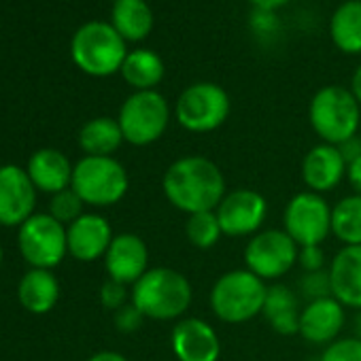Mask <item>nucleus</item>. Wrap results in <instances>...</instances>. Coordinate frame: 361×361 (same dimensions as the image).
I'll list each match as a JSON object with an SVG mask.
<instances>
[{
    "label": "nucleus",
    "instance_id": "2",
    "mask_svg": "<svg viewBox=\"0 0 361 361\" xmlns=\"http://www.w3.org/2000/svg\"><path fill=\"white\" fill-rule=\"evenodd\" d=\"M194 300L190 279L174 268H149L130 289V302L153 321L183 319Z\"/></svg>",
    "mask_w": 361,
    "mask_h": 361
},
{
    "label": "nucleus",
    "instance_id": "18",
    "mask_svg": "<svg viewBox=\"0 0 361 361\" xmlns=\"http://www.w3.org/2000/svg\"><path fill=\"white\" fill-rule=\"evenodd\" d=\"M344 321V306L334 295L312 300L300 312V336L310 344L327 346L340 338Z\"/></svg>",
    "mask_w": 361,
    "mask_h": 361
},
{
    "label": "nucleus",
    "instance_id": "6",
    "mask_svg": "<svg viewBox=\"0 0 361 361\" xmlns=\"http://www.w3.org/2000/svg\"><path fill=\"white\" fill-rule=\"evenodd\" d=\"M71 188L90 207H113L126 198L130 176L126 166L115 157L83 155L75 164Z\"/></svg>",
    "mask_w": 361,
    "mask_h": 361
},
{
    "label": "nucleus",
    "instance_id": "12",
    "mask_svg": "<svg viewBox=\"0 0 361 361\" xmlns=\"http://www.w3.org/2000/svg\"><path fill=\"white\" fill-rule=\"evenodd\" d=\"M215 215L219 219L224 236L251 238L262 232V226L268 217V202L259 192L251 188H238L224 196Z\"/></svg>",
    "mask_w": 361,
    "mask_h": 361
},
{
    "label": "nucleus",
    "instance_id": "33",
    "mask_svg": "<svg viewBox=\"0 0 361 361\" xmlns=\"http://www.w3.org/2000/svg\"><path fill=\"white\" fill-rule=\"evenodd\" d=\"M113 321H115V327L121 334H134V331H138L142 327L145 317H142V312L132 302H128L126 306H121L119 310H115Z\"/></svg>",
    "mask_w": 361,
    "mask_h": 361
},
{
    "label": "nucleus",
    "instance_id": "37",
    "mask_svg": "<svg viewBox=\"0 0 361 361\" xmlns=\"http://www.w3.org/2000/svg\"><path fill=\"white\" fill-rule=\"evenodd\" d=\"M249 3L257 9V11H266V13H272L285 5H289L291 0H249Z\"/></svg>",
    "mask_w": 361,
    "mask_h": 361
},
{
    "label": "nucleus",
    "instance_id": "16",
    "mask_svg": "<svg viewBox=\"0 0 361 361\" xmlns=\"http://www.w3.org/2000/svg\"><path fill=\"white\" fill-rule=\"evenodd\" d=\"M300 172L308 192L325 196L346 178V159L338 147L319 142L304 155Z\"/></svg>",
    "mask_w": 361,
    "mask_h": 361
},
{
    "label": "nucleus",
    "instance_id": "10",
    "mask_svg": "<svg viewBox=\"0 0 361 361\" xmlns=\"http://www.w3.org/2000/svg\"><path fill=\"white\" fill-rule=\"evenodd\" d=\"M300 247L285 230H262L245 247V268L262 281H279L298 264Z\"/></svg>",
    "mask_w": 361,
    "mask_h": 361
},
{
    "label": "nucleus",
    "instance_id": "35",
    "mask_svg": "<svg viewBox=\"0 0 361 361\" xmlns=\"http://www.w3.org/2000/svg\"><path fill=\"white\" fill-rule=\"evenodd\" d=\"M338 149H340V153H342V157L346 159V166H348L353 159L361 157V136H353V138H348V140H346V142H342Z\"/></svg>",
    "mask_w": 361,
    "mask_h": 361
},
{
    "label": "nucleus",
    "instance_id": "27",
    "mask_svg": "<svg viewBox=\"0 0 361 361\" xmlns=\"http://www.w3.org/2000/svg\"><path fill=\"white\" fill-rule=\"evenodd\" d=\"M331 234L342 247H361V196L350 194L331 207Z\"/></svg>",
    "mask_w": 361,
    "mask_h": 361
},
{
    "label": "nucleus",
    "instance_id": "15",
    "mask_svg": "<svg viewBox=\"0 0 361 361\" xmlns=\"http://www.w3.org/2000/svg\"><path fill=\"white\" fill-rule=\"evenodd\" d=\"M68 255L77 262L92 264L104 259L115 234L109 219L100 213H83L77 221L66 228Z\"/></svg>",
    "mask_w": 361,
    "mask_h": 361
},
{
    "label": "nucleus",
    "instance_id": "28",
    "mask_svg": "<svg viewBox=\"0 0 361 361\" xmlns=\"http://www.w3.org/2000/svg\"><path fill=\"white\" fill-rule=\"evenodd\" d=\"M185 236H188V240H190L196 249H204V251H207V249H213V247L221 240V236H224L215 211L188 215Z\"/></svg>",
    "mask_w": 361,
    "mask_h": 361
},
{
    "label": "nucleus",
    "instance_id": "17",
    "mask_svg": "<svg viewBox=\"0 0 361 361\" xmlns=\"http://www.w3.org/2000/svg\"><path fill=\"white\" fill-rule=\"evenodd\" d=\"M104 268L109 279L132 287L149 270V249L147 243L132 232L115 234L106 255Z\"/></svg>",
    "mask_w": 361,
    "mask_h": 361
},
{
    "label": "nucleus",
    "instance_id": "9",
    "mask_svg": "<svg viewBox=\"0 0 361 361\" xmlns=\"http://www.w3.org/2000/svg\"><path fill=\"white\" fill-rule=\"evenodd\" d=\"M18 249L30 268L54 270L68 255L66 226L49 213H35L18 228Z\"/></svg>",
    "mask_w": 361,
    "mask_h": 361
},
{
    "label": "nucleus",
    "instance_id": "13",
    "mask_svg": "<svg viewBox=\"0 0 361 361\" xmlns=\"http://www.w3.org/2000/svg\"><path fill=\"white\" fill-rule=\"evenodd\" d=\"M37 188L26 168L18 164L0 166V226L20 228L35 215Z\"/></svg>",
    "mask_w": 361,
    "mask_h": 361
},
{
    "label": "nucleus",
    "instance_id": "30",
    "mask_svg": "<svg viewBox=\"0 0 361 361\" xmlns=\"http://www.w3.org/2000/svg\"><path fill=\"white\" fill-rule=\"evenodd\" d=\"M319 361H361V338H338L327 344Z\"/></svg>",
    "mask_w": 361,
    "mask_h": 361
},
{
    "label": "nucleus",
    "instance_id": "29",
    "mask_svg": "<svg viewBox=\"0 0 361 361\" xmlns=\"http://www.w3.org/2000/svg\"><path fill=\"white\" fill-rule=\"evenodd\" d=\"M83 207H85V202L77 196V192L73 188H68V190L51 196V200H49V215L68 228L73 221H77L83 215Z\"/></svg>",
    "mask_w": 361,
    "mask_h": 361
},
{
    "label": "nucleus",
    "instance_id": "11",
    "mask_svg": "<svg viewBox=\"0 0 361 361\" xmlns=\"http://www.w3.org/2000/svg\"><path fill=\"white\" fill-rule=\"evenodd\" d=\"M283 230L298 247L323 245L331 234V207L321 194L300 192L283 211Z\"/></svg>",
    "mask_w": 361,
    "mask_h": 361
},
{
    "label": "nucleus",
    "instance_id": "1",
    "mask_svg": "<svg viewBox=\"0 0 361 361\" xmlns=\"http://www.w3.org/2000/svg\"><path fill=\"white\" fill-rule=\"evenodd\" d=\"M161 190L166 200L185 215L217 211L228 194L221 168L204 155L174 159L161 176Z\"/></svg>",
    "mask_w": 361,
    "mask_h": 361
},
{
    "label": "nucleus",
    "instance_id": "23",
    "mask_svg": "<svg viewBox=\"0 0 361 361\" xmlns=\"http://www.w3.org/2000/svg\"><path fill=\"white\" fill-rule=\"evenodd\" d=\"M300 312L302 308L298 304V298L287 285L274 283L268 287L262 314L266 317V321L276 334L281 336L300 334Z\"/></svg>",
    "mask_w": 361,
    "mask_h": 361
},
{
    "label": "nucleus",
    "instance_id": "7",
    "mask_svg": "<svg viewBox=\"0 0 361 361\" xmlns=\"http://www.w3.org/2000/svg\"><path fill=\"white\" fill-rule=\"evenodd\" d=\"M232 111L228 92L211 81H198L178 94L174 104L176 123L192 134H209L219 130Z\"/></svg>",
    "mask_w": 361,
    "mask_h": 361
},
{
    "label": "nucleus",
    "instance_id": "3",
    "mask_svg": "<svg viewBox=\"0 0 361 361\" xmlns=\"http://www.w3.org/2000/svg\"><path fill=\"white\" fill-rule=\"evenodd\" d=\"M308 121L323 142L340 147L357 136L361 126V104L350 87L325 85L308 104Z\"/></svg>",
    "mask_w": 361,
    "mask_h": 361
},
{
    "label": "nucleus",
    "instance_id": "34",
    "mask_svg": "<svg viewBox=\"0 0 361 361\" xmlns=\"http://www.w3.org/2000/svg\"><path fill=\"white\" fill-rule=\"evenodd\" d=\"M325 251L323 245H314V247H300V255H298V266L304 272H321L325 270Z\"/></svg>",
    "mask_w": 361,
    "mask_h": 361
},
{
    "label": "nucleus",
    "instance_id": "36",
    "mask_svg": "<svg viewBox=\"0 0 361 361\" xmlns=\"http://www.w3.org/2000/svg\"><path fill=\"white\" fill-rule=\"evenodd\" d=\"M346 180H348V185L353 188V192L361 196V157L353 159L346 166Z\"/></svg>",
    "mask_w": 361,
    "mask_h": 361
},
{
    "label": "nucleus",
    "instance_id": "19",
    "mask_svg": "<svg viewBox=\"0 0 361 361\" xmlns=\"http://www.w3.org/2000/svg\"><path fill=\"white\" fill-rule=\"evenodd\" d=\"M73 170L75 164H71V159L62 151L51 147L35 151L26 166V172L35 183L37 192L49 196L60 194L73 185Z\"/></svg>",
    "mask_w": 361,
    "mask_h": 361
},
{
    "label": "nucleus",
    "instance_id": "20",
    "mask_svg": "<svg viewBox=\"0 0 361 361\" xmlns=\"http://www.w3.org/2000/svg\"><path fill=\"white\" fill-rule=\"evenodd\" d=\"M331 295L344 308L361 310V247H342L327 268Z\"/></svg>",
    "mask_w": 361,
    "mask_h": 361
},
{
    "label": "nucleus",
    "instance_id": "39",
    "mask_svg": "<svg viewBox=\"0 0 361 361\" xmlns=\"http://www.w3.org/2000/svg\"><path fill=\"white\" fill-rule=\"evenodd\" d=\"M350 92H353V96L359 100V104H361V62H359V66L355 68V73H353V79H350Z\"/></svg>",
    "mask_w": 361,
    "mask_h": 361
},
{
    "label": "nucleus",
    "instance_id": "14",
    "mask_svg": "<svg viewBox=\"0 0 361 361\" xmlns=\"http://www.w3.org/2000/svg\"><path fill=\"white\" fill-rule=\"evenodd\" d=\"M176 361H219L221 340L213 325L200 317L178 319L170 334Z\"/></svg>",
    "mask_w": 361,
    "mask_h": 361
},
{
    "label": "nucleus",
    "instance_id": "24",
    "mask_svg": "<svg viewBox=\"0 0 361 361\" xmlns=\"http://www.w3.org/2000/svg\"><path fill=\"white\" fill-rule=\"evenodd\" d=\"M121 77L123 81L134 87V92H149L155 90L166 75V66L159 54L153 49H132L128 51L123 66H121Z\"/></svg>",
    "mask_w": 361,
    "mask_h": 361
},
{
    "label": "nucleus",
    "instance_id": "21",
    "mask_svg": "<svg viewBox=\"0 0 361 361\" xmlns=\"http://www.w3.org/2000/svg\"><path fill=\"white\" fill-rule=\"evenodd\" d=\"M18 300L22 308L32 314H47L60 302V281L54 270L30 268L18 285Z\"/></svg>",
    "mask_w": 361,
    "mask_h": 361
},
{
    "label": "nucleus",
    "instance_id": "5",
    "mask_svg": "<svg viewBox=\"0 0 361 361\" xmlns=\"http://www.w3.org/2000/svg\"><path fill=\"white\" fill-rule=\"evenodd\" d=\"M73 62L90 77H111L121 71L128 56L126 41L106 22L83 24L71 41Z\"/></svg>",
    "mask_w": 361,
    "mask_h": 361
},
{
    "label": "nucleus",
    "instance_id": "40",
    "mask_svg": "<svg viewBox=\"0 0 361 361\" xmlns=\"http://www.w3.org/2000/svg\"><path fill=\"white\" fill-rule=\"evenodd\" d=\"M355 325H357V336L361 338V310H359V314H357V319H355Z\"/></svg>",
    "mask_w": 361,
    "mask_h": 361
},
{
    "label": "nucleus",
    "instance_id": "41",
    "mask_svg": "<svg viewBox=\"0 0 361 361\" xmlns=\"http://www.w3.org/2000/svg\"><path fill=\"white\" fill-rule=\"evenodd\" d=\"M3 257H5V253H3V247H0V266H3Z\"/></svg>",
    "mask_w": 361,
    "mask_h": 361
},
{
    "label": "nucleus",
    "instance_id": "26",
    "mask_svg": "<svg viewBox=\"0 0 361 361\" xmlns=\"http://www.w3.org/2000/svg\"><path fill=\"white\" fill-rule=\"evenodd\" d=\"M79 147L85 155L96 157H113V153L121 147L123 134L119 121L113 117H94L83 123L79 130Z\"/></svg>",
    "mask_w": 361,
    "mask_h": 361
},
{
    "label": "nucleus",
    "instance_id": "4",
    "mask_svg": "<svg viewBox=\"0 0 361 361\" xmlns=\"http://www.w3.org/2000/svg\"><path fill=\"white\" fill-rule=\"evenodd\" d=\"M268 285L247 268H236L219 276L211 289L213 314L230 325H240L264 310Z\"/></svg>",
    "mask_w": 361,
    "mask_h": 361
},
{
    "label": "nucleus",
    "instance_id": "25",
    "mask_svg": "<svg viewBox=\"0 0 361 361\" xmlns=\"http://www.w3.org/2000/svg\"><path fill=\"white\" fill-rule=\"evenodd\" d=\"M329 39L346 56L361 54V0H344L329 20Z\"/></svg>",
    "mask_w": 361,
    "mask_h": 361
},
{
    "label": "nucleus",
    "instance_id": "31",
    "mask_svg": "<svg viewBox=\"0 0 361 361\" xmlns=\"http://www.w3.org/2000/svg\"><path fill=\"white\" fill-rule=\"evenodd\" d=\"M300 291L302 295L312 302V300H321V298H329L331 295V281H329V272L321 270V272H304L300 279Z\"/></svg>",
    "mask_w": 361,
    "mask_h": 361
},
{
    "label": "nucleus",
    "instance_id": "8",
    "mask_svg": "<svg viewBox=\"0 0 361 361\" xmlns=\"http://www.w3.org/2000/svg\"><path fill=\"white\" fill-rule=\"evenodd\" d=\"M170 104L157 92H134L126 98L119 109L117 121L123 134V140L134 147H149L157 142L170 126Z\"/></svg>",
    "mask_w": 361,
    "mask_h": 361
},
{
    "label": "nucleus",
    "instance_id": "38",
    "mask_svg": "<svg viewBox=\"0 0 361 361\" xmlns=\"http://www.w3.org/2000/svg\"><path fill=\"white\" fill-rule=\"evenodd\" d=\"M87 361H130V359L126 355L117 353V350H98Z\"/></svg>",
    "mask_w": 361,
    "mask_h": 361
},
{
    "label": "nucleus",
    "instance_id": "32",
    "mask_svg": "<svg viewBox=\"0 0 361 361\" xmlns=\"http://www.w3.org/2000/svg\"><path fill=\"white\" fill-rule=\"evenodd\" d=\"M130 302V291H128V285L123 283H117L113 279H109L106 283H102L100 287V304L106 308V310H119L121 306H126Z\"/></svg>",
    "mask_w": 361,
    "mask_h": 361
},
{
    "label": "nucleus",
    "instance_id": "22",
    "mask_svg": "<svg viewBox=\"0 0 361 361\" xmlns=\"http://www.w3.org/2000/svg\"><path fill=\"white\" fill-rule=\"evenodd\" d=\"M111 24L126 43H140L153 32L155 16L147 0H115Z\"/></svg>",
    "mask_w": 361,
    "mask_h": 361
}]
</instances>
